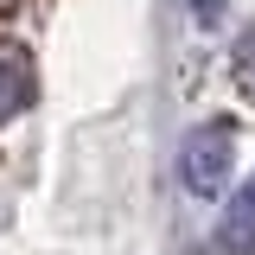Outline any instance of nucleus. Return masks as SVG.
Wrapping results in <instances>:
<instances>
[{"instance_id":"1","label":"nucleus","mask_w":255,"mask_h":255,"mask_svg":"<svg viewBox=\"0 0 255 255\" xmlns=\"http://www.w3.org/2000/svg\"><path fill=\"white\" fill-rule=\"evenodd\" d=\"M230 172H236V122H204L185 134V147H179V179H185L191 198H217L230 185Z\"/></svg>"},{"instance_id":"5","label":"nucleus","mask_w":255,"mask_h":255,"mask_svg":"<svg viewBox=\"0 0 255 255\" xmlns=\"http://www.w3.org/2000/svg\"><path fill=\"white\" fill-rule=\"evenodd\" d=\"M191 13H198V19L211 26V19H223V0H191Z\"/></svg>"},{"instance_id":"4","label":"nucleus","mask_w":255,"mask_h":255,"mask_svg":"<svg viewBox=\"0 0 255 255\" xmlns=\"http://www.w3.org/2000/svg\"><path fill=\"white\" fill-rule=\"evenodd\" d=\"M230 70H236V83H243V96L255 102V26L236 38V51H230Z\"/></svg>"},{"instance_id":"2","label":"nucleus","mask_w":255,"mask_h":255,"mask_svg":"<svg viewBox=\"0 0 255 255\" xmlns=\"http://www.w3.org/2000/svg\"><path fill=\"white\" fill-rule=\"evenodd\" d=\"M32 102H38V64H32L26 45H0V128L13 122V115H26Z\"/></svg>"},{"instance_id":"3","label":"nucleus","mask_w":255,"mask_h":255,"mask_svg":"<svg viewBox=\"0 0 255 255\" xmlns=\"http://www.w3.org/2000/svg\"><path fill=\"white\" fill-rule=\"evenodd\" d=\"M217 249H223V255H255V179H243L236 198L223 204V217H217Z\"/></svg>"}]
</instances>
